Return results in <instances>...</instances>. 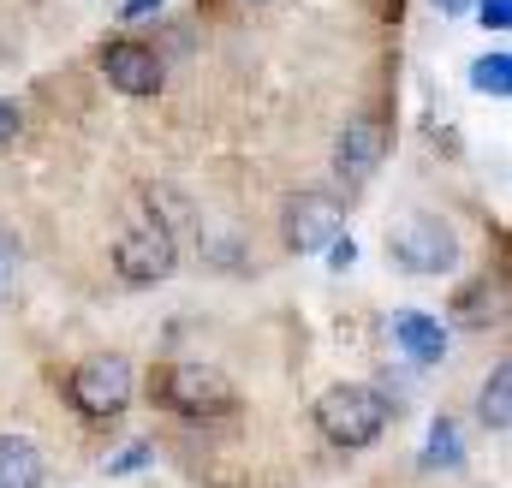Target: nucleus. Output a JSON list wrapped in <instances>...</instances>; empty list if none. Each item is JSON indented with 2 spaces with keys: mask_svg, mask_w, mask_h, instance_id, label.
I'll list each match as a JSON object with an SVG mask.
<instances>
[{
  "mask_svg": "<svg viewBox=\"0 0 512 488\" xmlns=\"http://www.w3.org/2000/svg\"><path fill=\"white\" fill-rule=\"evenodd\" d=\"M399 405L387 399L382 387H364V381H340V387H328L322 399H316V429L334 441V447H376L387 429V417H393Z\"/></svg>",
  "mask_w": 512,
  "mask_h": 488,
  "instance_id": "f257e3e1",
  "label": "nucleus"
},
{
  "mask_svg": "<svg viewBox=\"0 0 512 488\" xmlns=\"http://www.w3.org/2000/svg\"><path fill=\"white\" fill-rule=\"evenodd\" d=\"M149 393H155V405H167V411H179V417H227V411L239 405L233 381H227L221 369H209V364H167V369H155Z\"/></svg>",
  "mask_w": 512,
  "mask_h": 488,
  "instance_id": "f03ea898",
  "label": "nucleus"
},
{
  "mask_svg": "<svg viewBox=\"0 0 512 488\" xmlns=\"http://www.w3.org/2000/svg\"><path fill=\"white\" fill-rule=\"evenodd\" d=\"M131 393H137V375H131V358H120V352H96L66 375V399L96 423L120 417L131 405Z\"/></svg>",
  "mask_w": 512,
  "mask_h": 488,
  "instance_id": "7ed1b4c3",
  "label": "nucleus"
},
{
  "mask_svg": "<svg viewBox=\"0 0 512 488\" xmlns=\"http://www.w3.org/2000/svg\"><path fill=\"white\" fill-rule=\"evenodd\" d=\"M173 262H179L173 227L155 221L149 209H137V221L126 227V239L114 244V268H120V280H126V286H155V280L173 274Z\"/></svg>",
  "mask_w": 512,
  "mask_h": 488,
  "instance_id": "20e7f679",
  "label": "nucleus"
},
{
  "mask_svg": "<svg viewBox=\"0 0 512 488\" xmlns=\"http://www.w3.org/2000/svg\"><path fill=\"white\" fill-rule=\"evenodd\" d=\"M387 256L411 274H447L459 244H453V227L441 215H405L393 233H387Z\"/></svg>",
  "mask_w": 512,
  "mask_h": 488,
  "instance_id": "39448f33",
  "label": "nucleus"
},
{
  "mask_svg": "<svg viewBox=\"0 0 512 488\" xmlns=\"http://www.w3.org/2000/svg\"><path fill=\"white\" fill-rule=\"evenodd\" d=\"M340 233H346V209H340V197L304 191V197H292V203H286V244H292L298 256L328 250Z\"/></svg>",
  "mask_w": 512,
  "mask_h": 488,
  "instance_id": "423d86ee",
  "label": "nucleus"
},
{
  "mask_svg": "<svg viewBox=\"0 0 512 488\" xmlns=\"http://www.w3.org/2000/svg\"><path fill=\"white\" fill-rule=\"evenodd\" d=\"M387 143H393L387 120H376V114H352L346 131H340V143H334V173H340L346 185H364V179L387 161Z\"/></svg>",
  "mask_w": 512,
  "mask_h": 488,
  "instance_id": "0eeeda50",
  "label": "nucleus"
},
{
  "mask_svg": "<svg viewBox=\"0 0 512 488\" xmlns=\"http://www.w3.org/2000/svg\"><path fill=\"white\" fill-rule=\"evenodd\" d=\"M102 78L120 90V96H155L161 84H167V66H161V54L149 48V42H108L102 48Z\"/></svg>",
  "mask_w": 512,
  "mask_h": 488,
  "instance_id": "6e6552de",
  "label": "nucleus"
},
{
  "mask_svg": "<svg viewBox=\"0 0 512 488\" xmlns=\"http://www.w3.org/2000/svg\"><path fill=\"white\" fill-rule=\"evenodd\" d=\"M393 340H399V352L411 364H441L447 358V328L435 316H423V310H399L393 316Z\"/></svg>",
  "mask_w": 512,
  "mask_h": 488,
  "instance_id": "1a4fd4ad",
  "label": "nucleus"
},
{
  "mask_svg": "<svg viewBox=\"0 0 512 488\" xmlns=\"http://www.w3.org/2000/svg\"><path fill=\"white\" fill-rule=\"evenodd\" d=\"M48 465L30 435H0V488H42Z\"/></svg>",
  "mask_w": 512,
  "mask_h": 488,
  "instance_id": "9d476101",
  "label": "nucleus"
},
{
  "mask_svg": "<svg viewBox=\"0 0 512 488\" xmlns=\"http://www.w3.org/2000/svg\"><path fill=\"white\" fill-rule=\"evenodd\" d=\"M477 417H483L495 435H507L512 429V364H495V375L483 381V393H477Z\"/></svg>",
  "mask_w": 512,
  "mask_h": 488,
  "instance_id": "9b49d317",
  "label": "nucleus"
},
{
  "mask_svg": "<svg viewBox=\"0 0 512 488\" xmlns=\"http://www.w3.org/2000/svg\"><path fill=\"white\" fill-rule=\"evenodd\" d=\"M459 465H465L459 423H453V417H435V423H429V441H423V471H459Z\"/></svg>",
  "mask_w": 512,
  "mask_h": 488,
  "instance_id": "f8f14e48",
  "label": "nucleus"
},
{
  "mask_svg": "<svg viewBox=\"0 0 512 488\" xmlns=\"http://www.w3.org/2000/svg\"><path fill=\"white\" fill-rule=\"evenodd\" d=\"M471 84H477L483 96H495V102H507V96H512V54H507V48H495V54H483V60L471 66Z\"/></svg>",
  "mask_w": 512,
  "mask_h": 488,
  "instance_id": "ddd939ff",
  "label": "nucleus"
},
{
  "mask_svg": "<svg viewBox=\"0 0 512 488\" xmlns=\"http://www.w3.org/2000/svg\"><path fill=\"white\" fill-rule=\"evenodd\" d=\"M12 280H18V239L0 233V310L12 304Z\"/></svg>",
  "mask_w": 512,
  "mask_h": 488,
  "instance_id": "4468645a",
  "label": "nucleus"
},
{
  "mask_svg": "<svg viewBox=\"0 0 512 488\" xmlns=\"http://www.w3.org/2000/svg\"><path fill=\"white\" fill-rule=\"evenodd\" d=\"M477 24H483V30H507L512 24V0H477Z\"/></svg>",
  "mask_w": 512,
  "mask_h": 488,
  "instance_id": "2eb2a0df",
  "label": "nucleus"
},
{
  "mask_svg": "<svg viewBox=\"0 0 512 488\" xmlns=\"http://www.w3.org/2000/svg\"><path fill=\"white\" fill-rule=\"evenodd\" d=\"M18 131H24V114H18V102H12V96H0V149H6Z\"/></svg>",
  "mask_w": 512,
  "mask_h": 488,
  "instance_id": "dca6fc26",
  "label": "nucleus"
},
{
  "mask_svg": "<svg viewBox=\"0 0 512 488\" xmlns=\"http://www.w3.org/2000/svg\"><path fill=\"white\" fill-rule=\"evenodd\" d=\"M143 465H149V447L137 441V447H126V453H120V459L108 465V477H126V471H143Z\"/></svg>",
  "mask_w": 512,
  "mask_h": 488,
  "instance_id": "f3484780",
  "label": "nucleus"
},
{
  "mask_svg": "<svg viewBox=\"0 0 512 488\" xmlns=\"http://www.w3.org/2000/svg\"><path fill=\"white\" fill-rule=\"evenodd\" d=\"M328 262H334V268H352V262H358V244H352L346 233H340V239L328 244Z\"/></svg>",
  "mask_w": 512,
  "mask_h": 488,
  "instance_id": "a211bd4d",
  "label": "nucleus"
},
{
  "mask_svg": "<svg viewBox=\"0 0 512 488\" xmlns=\"http://www.w3.org/2000/svg\"><path fill=\"white\" fill-rule=\"evenodd\" d=\"M155 6H161V0H126V6H120V18H131V24H137V18H149Z\"/></svg>",
  "mask_w": 512,
  "mask_h": 488,
  "instance_id": "6ab92c4d",
  "label": "nucleus"
},
{
  "mask_svg": "<svg viewBox=\"0 0 512 488\" xmlns=\"http://www.w3.org/2000/svg\"><path fill=\"white\" fill-rule=\"evenodd\" d=\"M435 6H441V12H447V18H453V12H465V6H471V0H435Z\"/></svg>",
  "mask_w": 512,
  "mask_h": 488,
  "instance_id": "aec40b11",
  "label": "nucleus"
}]
</instances>
